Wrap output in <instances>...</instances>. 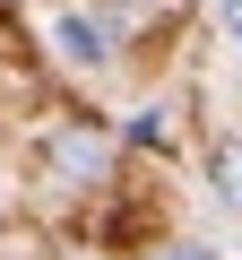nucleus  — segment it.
Segmentation results:
<instances>
[{
    "instance_id": "3",
    "label": "nucleus",
    "mask_w": 242,
    "mask_h": 260,
    "mask_svg": "<svg viewBox=\"0 0 242 260\" xmlns=\"http://www.w3.org/2000/svg\"><path fill=\"white\" fill-rule=\"evenodd\" d=\"M216 18H225V44H242V0H216Z\"/></svg>"
},
{
    "instance_id": "4",
    "label": "nucleus",
    "mask_w": 242,
    "mask_h": 260,
    "mask_svg": "<svg viewBox=\"0 0 242 260\" xmlns=\"http://www.w3.org/2000/svg\"><path fill=\"white\" fill-rule=\"evenodd\" d=\"M147 260H216V251H147Z\"/></svg>"
},
{
    "instance_id": "1",
    "label": "nucleus",
    "mask_w": 242,
    "mask_h": 260,
    "mask_svg": "<svg viewBox=\"0 0 242 260\" xmlns=\"http://www.w3.org/2000/svg\"><path fill=\"white\" fill-rule=\"evenodd\" d=\"M52 35H61V52H69L78 70H104V61H112V26H104V18H87V9H69Z\"/></svg>"
},
{
    "instance_id": "2",
    "label": "nucleus",
    "mask_w": 242,
    "mask_h": 260,
    "mask_svg": "<svg viewBox=\"0 0 242 260\" xmlns=\"http://www.w3.org/2000/svg\"><path fill=\"white\" fill-rule=\"evenodd\" d=\"M216 191H225V200H233V208H242V148H233V139H225V148H216Z\"/></svg>"
}]
</instances>
